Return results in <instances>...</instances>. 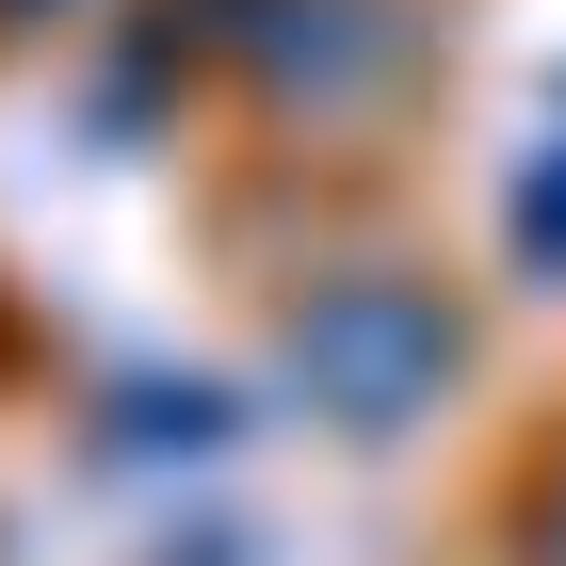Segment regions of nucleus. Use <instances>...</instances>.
<instances>
[{"instance_id": "obj_2", "label": "nucleus", "mask_w": 566, "mask_h": 566, "mask_svg": "<svg viewBox=\"0 0 566 566\" xmlns=\"http://www.w3.org/2000/svg\"><path fill=\"white\" fill-rule=\"evenodd\" d=\"M534 566H566V470H551V502H534Z\"/></svg>"}, {"instance_id": "obj_1", "label": "nucleus", "mask_w": 566, "mask_h": 566, "mask_svg": "<svg viewBox=\"0 0 566 566\" xmlns=\"http://www.w3.org/2000/svg\"><path fill=\"white\" fill-rule=\"evenodd\" d=\"M307 373H324V405H356V421H405V405L437 389V324L421 307H324V324H307Z\"/></svg>"}]
</instances>
